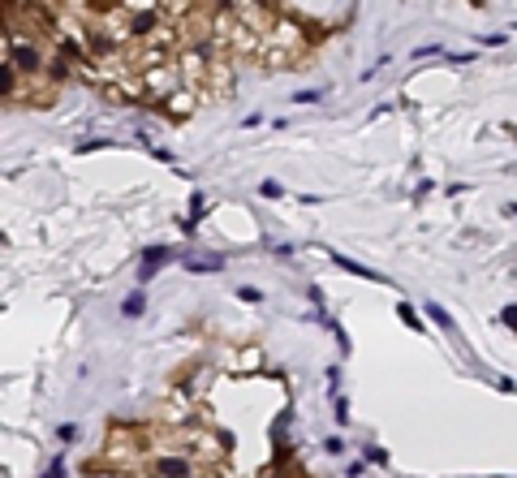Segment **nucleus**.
Instances as JSON below:
<instances>
[{
	"mask_svg": "<svg viewBox=\"0 0 517 478\" xmlns=\"http://www.w3.org/2000/svg\"><path fill=\"white\" fill-rule=\"evenodd\" d=\"M172 259V250H164V246H156V250H142V267H138V281L147 285V281H151V276L164 267Z\"/></svg>",
	"mask_w": 517,
	"mask_h": 478,
	"instance_id": "f257e3e1",
	"label": "nucleus"
},
{
	"mask_svg": "<svg viewBox=\"0 0 517 478\" xmlns=\"http://www.w3.org/2000/svg\"><path fill=\"white\" fill-rule=\"evenodd\" d=\"M121 311H126L130 319H138V315H142V293H130V297H126V306H121Z\"/></svg>",
	"mask_w": 517,
	"mask_h": 478,
	"instance_id": "39448f33",
	"label": "nucleus"
},
{
	"mask_svg": "<svg viewBox=\"0 0 517 478\" xmlns=\"http://www.w3.org/2000/svg\"><path fill=\"white\" fill-rule=\"evenodd\" d=\"M397 311H401V319L410 323V328H414V332H418V328H423V323H418V315H414V306H405V301H401V306H397Z\"/></svg>",
	"mask_w": 517,
	"mask_h": 478,
	"instance_id": "423d86ee",
	"label": "nucleus"
},
{
	"mask_svg": "<svg viewBox=\"0 0 517 478\" xmlns=\"http://www.w3.org/2000/svg\"><path fill=\"white\" fill-rule=\"evenodd\" d=\"M513 31H517V22H513Z\"/></svg>",
	"mask_w": 517,
	"mask_h": 478,
	"instance_id": "9b49d317",
	"label": "nucleus"
},
{
	"mask_svg": "<svg viewBox=\"0 0 517 478\" xmlns=\"http://www.w3.org/2000/svg\"><path fill=\"white\" fill-rule=\"evenodd\" d=\"M324 448H328V452H332V457H340V452H345V444H340V440H336V435H332V440H328V444H324Z\"/></svg>",
	"mask_w": 517,
	"mask_h": 478,
	"instance_id": "9d476101",
	"label": "nucleus"
},
{
	"mask_svg": "<svg viewBox=\"0 0 517 478\" xmlns=\"http://www.w3.org/2000/svg\"><path fill=\"white\" fill-rule=\"evenodd\" d=\"M186 267L190 271H220V267H225V259H186Z\"/></svg>",
	"mask_w": 517,
	"mask_h": 478,
	"instance_id": "7ed1b4c3",
	"label": "nucleus"
},
{
	"mask_svg": "<svg viewBox=\"0 0 517 478\" xmlns=\"http://www.w3.org/2000/svg\"><path fill=\"white\" fill-rule=\"evenodd\" d=\"M504 39H509V35H483V43H487V47H504Z\"/></svg>",
	"mask_w": 517,
	"mask_h": 478,
	"instance_id": "1a4fd4ad",
	"label": "nucleus"
},
{
	"mask_svg": "<svg viewBox=\"0 0 517 478\" xmlns=\"http://www.w3.org/2000/svg\"><path fill=\"white\" fill-rule=\"evenodd\" d=\"M319 95H324V91H298V95H293V104H315Z\"/></svg>",
	"mask_w": 517,
	"mask_h": 478,
	"instance_id": "6e6552de",
	"label": "nucleus"
},
{
	"mask_svg": "<svg viewBox=\"0 0 517 478\" xmlns=\"http://www.w3.org/2000/svg\"><path fill=\"white\" fill-rule=\"evenodd\" d=\"M500 323H504V328H513V332H517V306H504V311H500Z\"/></svg>",
	"mask_w": 517,
	"mask_h": 478,
	"instance_id": "0eeeda50",
	"label": "nucleus"
},
{
	"mask_svg": "<svg viewBox=\"0 0 517 478\" xmlns=\"http://www.w3.org/2000/svg\"><path fill=\"white\" fill-rule=\"evenodd\" d=\"M332 259H336V263H340L345 271H350V276H362V281H384V276H375L371 267H358L354 259H345V255H332Z\"/></svg>",
	"mask_w": 517,
	"mask_h": 478,
	"instance_id": "f03ea898",
	"label": "nucleus"
},
{
	"mask_svg": "<svg viewBox=\"0 0 517 478\" xmlns=\"http://www.w3.org/2000/svg\"><path fill=\"white\" fill-rule=\"evenodd\" d=\"M427 315H431V319L440 323V328H449V332H453V315H449L444 306H435V301H431V306H427Z\"/></svg>",
	"mask_w": 517,
	"mask_h": 478,
	"instance_id": "20e7f679",
	"label": "nucleus"
}]
</instances>
